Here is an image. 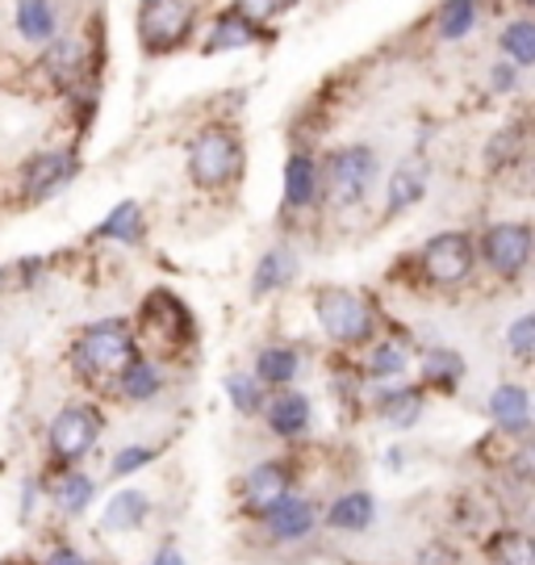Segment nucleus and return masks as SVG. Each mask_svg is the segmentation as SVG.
I'll use <instances>...</instances> for the list:
<instances>
[{"mask_svg": "<svg viewBox=\"0 0 535 565\" xmlns=\"http://www.w3.org/2000/svg\"><path fill=\"white\" fill-rule=\"evenodd\" d=\"M151 565H184V557L176 553V545H163L156 553V562H151Z\"/></svg>", "mask_w": 535, "mask_h": 565, "instance_id": "obj_40", "label": "nucleus"}, {"mask_svg": "<svg viewBox=\"0 0 535 565\" xmlns=\"http://www.w3.org/2000/svg\"><path fill=\"white\" fill-rule=\"evenodd\" d=\"M502 55H511V67H532L535 63V25L532 21H511L502 30Z\"/></svg>", "mask_w": 535, "mask_h": 565, "instance_id": "obj_30", "label": "nucleus"}, {"mask_svg": "<svg viewBox=\"0 0 535 565\" xmlns=\"http://www.w3.org/2000/svg\"><path fill=\"white\" fill-rule=\"evenodd\" d=\"M289 482H293V473L285 469V461H264L256 465L247 478H243V503L252 507V511H268L272 503H280L285 494H289Z\"/></svg>", "mask_w": 535, "mask_h": 565, "instance_id": "obj_14", "label": "nucleus"}, {"mask_svg": "<svg viewBox=\"0 0 535 565\" xmlns=\"http://www.w3.org/2000/svg\"><path fill=\"white\" fill-rule=\"evenodd\" d=\"M147 515H151L147 494H139V490H121V494H114V499H109V507L100 511V524L114 527V532H126V527L142 524Z\"/></svg>", "mask_w": 535, "mask_h": 565, "instance_id": "obj_24", "label": "nucleus"}, {"mask_svg": "<svg viewBox=\"0 0 535 565\" xmlns=\"http://www.w3.org/2000/svg\"><path fill=\"white\" fill-rule=\"evenodd\" d=\"M318 511L310 499H298V494H285L280 503H272L264 511V524L272 532V541H306L314 532Z\"/></svg>", "mask_w": 535, "mask_h": 565, "instance_id": "obj_13", "label": "nucleus"}, {"mask_svg": "<svg viewBox=\"0 0 535 565\" xmlns=\"http://www.w3.org/2000/svg\"><path fill=\"white\" fill-rule=\"evenodd\" d=\"M226 394H231V403H235V411H243V415H256L259 406V382L256 377H247V373H235V377H226Z\"/></svg>", "mask_w": 535, "mask_h": 565, "instance_id": "obj_34", "label": "nucleus"}, {"mask_svg": "<svg viewBox=\"0 0 535 565\" xmlns=\"http://www.w3.org/2000/svg\"><path fill=\"white\" fill-rule=\"evenodd\" d=\"M142 4H159V0H142Z\"/></svg>", "mask_w": 535, "mask_h": 565, "instance_id": "obj_42", "label": "nucleus"}, {"mask_svg": "<svg viewBox=\"0 0 535 565\" xmlns=\"http://www.w3.org/2000/svg\"><path fill=\"white\" fill-rule=\"evenodd\" d=\"M55 499H60V507L67 515H79L84 507L93 503V482H88L84 473H67L60 482V490H55Z\"/></svg>", "mask_w": 535, "mask_h": 565, "instance_id": "obj_33", "label": "nucleus"}, {"mask_svg": "<svg viewBox=\"0 0 535 565\" xmlns=\"http://www.w3.org/2000/svg\"><path fill=\"white\" fill-rule=\"evenodd\" d=\"M377 411L394 427H410L422 415V394L418 390H389V394H381Z\"/></svg>", "mask_w": 535, "mask_h": 565, "instance_id": "obj_31", "label": "nucleus"}, {"mask_svg": "<svg viewBox=\"0 0 535 565\" xmlns=\"http://www.w3.org/2000/svg\"><path fill=\"white\" fill-rule=\"evenodd\" d=\"M139 323L163 343L193 340V315H189V310H184V302H180L176 294H168V289H156V294L147 298Z\"/></svg>", "mask_w": 535, "mask_h": 565, "instance_id": "obj_11", "label": "nucleus"}, {"mask_svg": "<svg viewBox=\"0 0 535 565\" xmlns=\"http://www.w3.org/2000/svg\"><path fill=\"white\" fill-rule=\"evenodd\" d=\"M46 565H88V562H84L79 553H72V548H60V553H55V557H51Z\"/></svg>", "mask_w": 535, "mask_h": 565, "instance_id": "obj_41", "label": "nucleus"}, {"mask_svg": "<svg viewBox=\"0 0 535 565\" xmlns=\"http://www.w3.org/2000/svg\"><path fill=\"white\" fill-rule=\"evenodd\" d=\"M39 72L51 81V88H60V93H76L79 81H84V72H88V46H84L76 34H60V39H51L46 46H42Z\"/></svg>", "mask_w": 535, "mask_h": 565, "instance_id": "obj_9", "label": "nucleus"}, {"mask_svg": "<svg viewBox=\"0 0 535 565\" xmlns=\"http://www.w3.org/2000/svg\"><path fill=\"white\" fill-rule=\"evenodd\" d=\"M268 34L256 18H247L238 4H231L226 13H218V21L210 25V39H205V55H222V51H243Z\"/></svg>", "mask_w": 535, "mask_h": 565, "instance_id": "obj_12", "label": "nucleus"}, {"mask_svg": "<svg viewBox=\"0 0 535 565\" xmlns=\"http://www.w3.org/2000/svg\"><path fill=\"white\" fill-rule=\"evenodd\" d=\"M301 369V352L298 348H264L256 361V382L268 385H289Z\"/></svg>", "mask_w": 535, "mask_h": 565, "instance_id": "obj_26", "label": "nucleus"}, {"mask_svg": "<svg viewBox=\"0 0 535 565\" xmlns=\"http://www.w3.org/2000/svg\"><path fill=\"white\" fill-rule=\"evenodd\" d=\"M406 364H410L406 343L381 340V343H373L368 356H364V377H373V382H394V377L406 373Z\"/></svg>", "mask_w": 535, "mask_h": 565, "instance_id": "obj_21", "label": "nucleus"}, {"mask_svg": "<svg viewBox=\"0 0 535 565\" xmlns=\"http://www.w3.org/2000/svg\"><path fill=\"white\" fill-rule=\"evenodd\" d=\"M318 163L293 151L285 163V210H310L318 202Z\"/></svg>", "mask_w": 535, "mask_h": 565, "instance_id": "obj_16", "label": "nucleus"}, {"mask_svg": "<svg viewBox=\"0 0 535 565\" xmlns=\"http://www.w3.org/2000/svg\"><path fill=\"white\" fill-rule=\"evenodd\" d=\"M76 177V156L72 151H42L21 168V193L30 202H42L51 193H60L63 184Z\"/></svg>", "mask_w": 535, "mask_h": 565, "instance_id": "obj_10", "label": "nucleus"}, {"mask_svg": "<svg viewBox=\"0 0 535 565\" xmlns=\"http://www.w3.org/2000/svg\"><path fill=\"white\" fill-rule=\"evenodd\" d=\"M135 361V327L126 319H105L79 331V340L72 343V364L84 377H118L126 364Z\"/></svg>", "mask_w": 535, "mask_h": 565, "instance_id": "obj_1", "label": "nucleus"}, {"mask_svg": "<svg viewBox=\"0 0 535 565\" xmlns=\"http://www.w3.org/2000/svg\"><path fill=\"white\" fill-rule=\"evenodd\" d=\"M415 565H460V557L448 545H427L415 557Z\"/></svg>", "mask_w": 535, "mask_h": 565, "instance_id": "obj_38", "label": "nucleus"}, {"mask_svg": "<svg viewBox=\"0 0 535 565\" xmlns=\"http://www.w3.org/2000/svg\"><path fill=\"white\" fill-rule=\"evenodd\" d=\"M142 210L135 202H121L109 210V218L97 223V239H109V243H142Z\"/></svg>", "mask_w": 535, "mask_h": 565, "instance_id": "obj_22", "label": "nucleus"}, {"mask_svg": "<svg viewBox=\"0 0 535 565\" xmlns=\"http://www.w3.org/2000/svg\"><path fill=\"white\" fill-rule=\"evenodd\" d=\"M18 34L34 46H46L51 39H60V4L55 0H18Z\"/></svg>", "mask_w": 535, "mask_h": 565, "instance_id": "obj_15", "label": "nucleus"}, {"mask_svg": "<svg viewBox=\"0 0 535 565\" xmlns=\"http://www.w3.org/2000/svg\"><path fill=\"white\" fill-rule=\"evenodd\" d=\"M485 565H535V553H532V536L527 532H497L494 541L485 545Z\"/></svg>", "mask_w": 535, "mask_h": 565, "instance_id": "obj_25", "label": "nucleus"}, {"mask_svg": "<svg viewBox=\"0 0 535 565\" xmlns=\"http://www.w3.org/2000/svg\"><path fill=\"white\" fill-rule=\"evenodd\" d=\"M422 377H427V385H436V390H457V382L464 377V361H460L452 348H436L422 361Z\"/></svg>", "mask_w": 535, "mask_h": 565, "instance_id": "obj_27", "label": "nucleus"}, {"mask_svg": "<svg viewBox=\"0 0 535 565\" xmlns=\"http://www.w3.org/2000/svg\"><path fill=\"white\" fill-rule=\"evenodd\" d=\"M532 340H535V319L532 315H523V319L511 327V352H515L523 364L532 361Z\"/></svg>", "mask_w": 535, "mask_h": 565, "instance_id": "obj_35", "label": "nucleus"}, {"mask_svg": "<svg viewBox=\"0 0 535 565\" xmlns=\"http://www.w3.org/2000/svg\"><path fill=\"white\" fill-rule=\"evenodd\" d=\"M515 72L518 67H511V63H506V67H494V88L511 93V88H515Z\"/></svg>", "mask_w": 535, "mask_h": 565, "instance_id": "obj_39", "label": "nucleus"}, {"mask_svg": "<svg viewBox=\"0 0 535 565\" xmlns=\"http://www.w3.org/2000/svg\"><path fill=\"white\" fill-rule=\"evenodd\" d=\"M293 277V256L289 252H268L264 260H259V268H256V281H252V294L256 298H264V294H272V289H280V285Z\"/></svg>", "mask_w": 535, "mask_h": 565, "instance_id": "obj_32", "label": "nucleus"}, {"mask_svg": "<svg viewBox=\"0 0 535 565\" xmlns=\"http://www.w3.org/2000/svg\"><path fill=\"white\" fill-rule=\"evenodd\" d=\"M243 147L226 126H201L189 142V177L197 189H222L238 177Z\"/></svg>", "mask_w": 535, "mask_h": 565, "instance_id": "obj_4", "label": "nucleus"}, {"mask_svg": "<svg viewBox=\"0 0 535 565\" xmlns=\"http://www.w3.org/2000/svg\"><path fill=\"white\" fill-rule=\"evenodd\" d=\"M159 385H163V373H159L156 361H139V356H135V361L118 373V390L126 403H151L159 394Z\"/></svg>", "mask_w": 535, "mask_h": 565, "instance_id": "obj_19", "label": "nucleus"}, {"mask_svg": "<svg viewBox=\"0 0 535 565\" xmlns=\"http://www.w3.org/2000/svg\"><path fill=\"white\" fill-rule=\"evenodd\" d=\"M314 315H318V327L335 343H368L373 331H377L373 302H368L364 294H356V289H343V285L318 289Z\"/></svg>", "mask_w": 535, "mask_h": 565, "instance_id": "obj_3", "label": "nucleus"}, {"mask_svg": "<svg viewBox=\"0 0 535 565\" xmlns=\"http://www.w3.org/2000/svg\"><path fill=\"white\" fill-rule=\"evenodd\" d=\"M481 256L497 277H518L532 260V226L527 223H497L481 239Z\"/></svg>", "mask_w": 535, "mask_h": 565, "instance_id": "obj_8", "label": "nucleus"}, {"mask_svg": "<svg viewBox=\"0 0 535 565\" xmlns=\"http://www.w3.org/2000/svg\"><path fill=\"white\" fill-rule=\"evenodd\" d=\"M373 515H377V503H373V494H364V490H352V494H343V499H335V507H331V527H339V532H360V527L373 524Z\"/></svg>", "mask_w": 535, "mask_h": 565, "instance_id": "obj_23", "label": "nucleus"}, {"mask_svg": "<svg viewBox=\"0 0 535 565\" xmlns=\"http://www.w3.org/2000/svg\"><path fill=\"white\" fill-rule=\"evenodd\" d=\"M147 461H156V448H126V452H118L114 457V478H126V473H135V469H142Z\"/></svg>", "mask_w": 535, "mask_h": 565, "instance_id": "obj_36", "label": "nucleus"}, {"mask_svg": "<svg viewBox=\"0 0 535 565\" xmlns=\"http://www.w3.org/2000/svg\"><path fill=\"white\" fill-rule=\"evenodd\" d=\"M490 415L502 431L511 436H527V424H532V403H527V390L523 385H497L490 394Z\"/></svg>", "mask_w": 535, "mask_h": 565, "instance_id": "obj_17", "label": "nucleus"}, {"mask_svg": "<svg viewBox=\"0 0 535 565\" xmlns=\"http://www.w3.org/2000/svg\"><path fill=\"white\" fill-rule=\"evenodd\" d=\"M100 436V415L93 406H67L55 415V424H51V452H55V461L63 465H76L88 448L97 445Z\"/></svg>", "mask_w": 535, "mask_h": 565, "instance_id": "obj_7", "label": "nucleus"}, {"mask_svg": "<svg viewBox=\"0 0 535 565\" xmlns=\"http://www.w3.org/2000/svg\"><path fill=\"white\" fill-rule=\"evenodd\" d=\"M422 273L436 285H460L473 273V239L464 231H443L422 247Z\"/></svg>", "mask_w": 535, "mask_h": 565, "instance_id": "obj_6", "label": "nucleus"}, {"mask_svg": "<svg viewBox=\"0 0 535 565\" xmlns=\"http://www.w3.org/2000/svg\"><path fill=\"white\" fill-rule=\"evenodd\" d=\"M193 4L189 0H159L142 4L139 13V42L147 55H172L193 34Z\"/></svg>", "mask_w": 535, "mask_h": 565, "instance_id": "obj_5", "label": "nucleus"}, {"mask_svg": "<svg viewBox=\"0 0 535 565\" xmlns=\"http://www.w3.org/2000/svg\"><path fill=\"white\" fill-rule=\"evenodd\" d=\"M422 193H427V172H422L418 163H402V168L394 172V181H389V205H385V214L397 218L402 210L418 205Z\"/></svg>", "mask_w": 535, "mask_h": 565, "instance_id": "obj_20", "label": "nucleus"}, {"mask_svg": "<svg viewBox=\"0 0 535 565\" xmlns=\"http://www.w3.org/2000/svg\"><path fill=\"white\" fill-rule=\"evenodd\" d=\"M436 25H439V39H448V42L464 39L477 25V0H443Z\"/></svg>", "mask_w": 535, "mask_h": 565, "instance_id": "obj_28", "label": "nucleus"}, {"mask_svg": "<svg viewBox=\"0 0 535 565\" xmlns=\"http://www.w3.org/2000/svg\"><path fill=\"white\" fill-rule=\"evenodd\" d=\"M268 427L277 431V436H301L306 427H310V398L306 394H293V390H285L277 394L272 403H268Z\"/></svg>", "mask_w": 535, "mask_h": 565, "instance_id": "obj_18", "label": "nucleus"}, {"mask_svg": "<svg viewBox=\"0 0 535 565\" xmlns=\"http://www.w3.org/2000/svg\"><path fill=\"white\" fill-rule=\"evenodd\" d=\"M298 0H238V9L247 13V18H256L259 25L268 18H277V13H285V9H293Z\"/></svg>", "mask_w": 535, "mask_h": 565, "instance_id": "obj_37", "label": "nucleus"}, {"mask_svg": "<svg viewBox=\"0 0 535 565\" xmlns=\"http://www.w3.org/2000/svg\"><path fill=\"white\" fill-rule=\"evenodd\" d=\"M377 181V151L364 147V142H347L335 147L327 163L318 168V189L331 198V205L339 210H352L368 198V189Z\"/></svg>", "mask_w": 535, "mask_h": 565, "instance_id": "obj_2", "label": "nucleus"}, {"mask_svg": "<svg viewBox=\"0 0 535 565\" xmlns=\"http://www.w3.org/2000/svg\"><path fill=\"white\" fill-rule=\"evenodd\" d=\"M523 147H527V135H523V126H506L502 135L490 139L485 147V168L497 172V168H515L523 160Z\"/></svg>", "mask_w": 535, "mask_h": 565, "instance_id": "obj_29", "label": "nucleus"}, {"mask_svg": "<svg viewBox=\"0 0 535 565\" xmlns=\"http://www.w3.org/2000/svg\"><path fill=\"white\" fill-rule=\"evenodd\" d=\"M523 4H532V0H523Z\"/></svg>", "mask_w": 535, "mask_h": 565, "instance_id": "obj_43", "label": "nucleus"}]
</instances>
